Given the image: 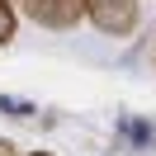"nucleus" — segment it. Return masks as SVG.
<instances>
[{"label": "nucleus", "instance_id": "1", "mask_svg": "<svg viewBox=\"0 0 156 156\" xmlns=\"http://www.w3.org/2000/svg\"><path fill=\"white\" fill-rule=\"evenodd\" d=\"M85 19L95 24L104 38H128L137 33V0H80Z\"/></svg>", "mask_w": 156, "mask_h": 156}, {"label": "nucleus", "instance_id": "2", "mask_svg": "<svg viewBox=\"0 0 156 156\" xmlns=\"http://www.w3.org/2000/svg\"><path fill=\"white\" fill-rule=\"evenodd\" d=\"M24 10H29V19L43 24V29H76V24L85 19L80 0H24Z\"/></svg>", "mask_w": 156, "mask_h": 156}, {"label": "nucleus", "instance_id": "3", "mask_svg": "<svg viewBox=\"0 0 156 156\" xmlns=\"http://www.w3.org/2000/svg\"><path fill=\"white\" fill-rule=\"evenodd\" d=\"M118 133H123L133 147H151L156 142V128L147 123V118H118Z\"/></svg>", "mask_w": 156, "mask_h": 156}, {"label": "nucleus", "instance_id": "4", "mask_svg": "<svg viewBox=\"0 0 156 156\" xmlns=\"http://www.w3.org/2000/svg\"><path fill=\"white\" fill-rule=\"evenodd\" d=\"M14 29H19V14H14L10 0H0V48H5V43H14Z\"/></svg>", "mask_w": 156, "mask_h": 156}, {"label": "nucleus", "instance_id": "5", "mask_svg": "<svg viewBox=\"0 0 156 156\" xmlns=\"http://www.w3.org/2000/svg\"><path fill=\"white\" fill-rule=\"evenodd\" d=\"M0 114H10V118H33L38 109H33L29 99H14V95H0Z\"/></svg>", "mask_w": 156, "mask_h": 156}, {"label": "nucleus", "instance_id": "6", "mask_svg": "<svg viewBox=\"0 0 156 156\" xmlns=\"http://www.w3.org/2000/svg\"><path fill=\"white\" fill-rule=\"evenodd\" d=\"M0 156H19V151H14V142H5V137H0Z\"/></svg>", "mask_w": 156, "mask_h": 156}, {"label": "nucleus", "instance_id": "7", "mask_svg": "<svg viewBox=\"0 0 156 156\" xmlns=\"http://www.w3.org/2000/svg\"><path fill=\"white\" fill-rule=\"evenodd\" d=\"M24 156H52V151H24Z\"/></svg>", "mask_w": 156, "mask_h": 156}]
</instances>
